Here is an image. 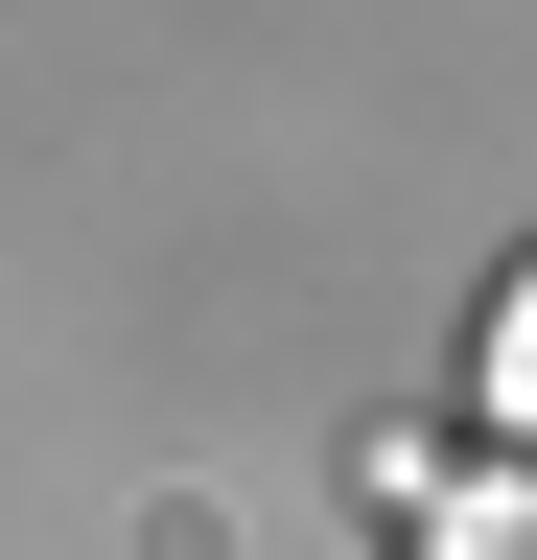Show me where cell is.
<instances>
[{
    "label": "cell",
    "instance_id": "cell-2",
    "mask_svg": "<svg viewBox=\"0 0 537 560\" xmlns=\"http://www.w3.org/2000/svg\"><path fill=\"white\" fill-rule=\"evenodd\" d=\"M467 397H491V444L537 467V257L491 280V327H467Z\"/></svg>",
    "mask_w": 537,
    "mask_h": 560
},
{
    "label": "cell",
    "instance_id": "cell-1",
    "mask_svg": "<svg viewBox=\"0 0 537 560\" xmlns=\"http://www.w3.org/2000/svg\"><path fill=\"white\" fill-rule=\"evenodd\" d=\"M397 560H537V467H374Z\"/></svg>",
    "mask_w": 537,
    "mask_h": 560
}]
</instances>
